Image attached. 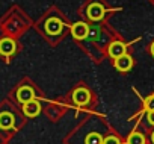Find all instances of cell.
I'll return each instance as SVG.
<instances>
[{
  "label": "cell",
  "instance_id": "obj_1",
  "mask_svg": "<svg viewBox=\"0 0 154 144\" xmlns=\"http://www.w3.org/2000/svg\"><path fill=\"white\" fill-rule=\"evenodd\" d=\"M91 100V93L86 90V88H77L74 93H72V102L79 106H85L88 105Z\"/></svg>",
  "mask_w": 154,
  "mask_h": 144
},
{
  "label": "cell",
  "instance_id": "obj_2",
  "mask_svg": "<svg viewBox=\"0 0 154 144\" xmlns=\"http://www.w3.org/2000/svg\"><path fill=\"white\" fill-rule=\"evenodd\" d=\"M88 17L92 20V21H98L104 17V6L101 3H91L88 6Z\"/></svg>",
  "mask_w": 154,
  "mask_h": 144
},
{
  "label": "cell",
  "instance_id": "obj_3",
  "mask_svg": "<svg viewBox=\"0 0 154 144\" xmlns=\"http://www.w3.org/2000/svg\"><path fill=\"white\" fill-rule=\"evenodd\" d=\"M71 32H72V37H74V38H77V40H83V38L88 37V34H89V27H88V24L83 23V21H77V23L72 24Z\"/></svg>",
  "mask_w": 154,
  "mask_h": 144
},
{
  "label": "cell",
  "instance_id": "obj_4",
  "mask_svg": "<svg viewBox=\"0 0 154 144\" xmlns=\"http://www.w3.org/2000/svg\"><path fill=\"white\" fill-rule=\"evenodd\" d=\"M125 52H127V46H125L122 41H113V43H110V46H109V56L113 58V59H116V58L125 55Z\"/></svg>",
  "mask_w": 154,
  "mask_h": 144
},
{
  "label": "cell",
  "instance_id": "obj_5",
  "mask_svg": "<svg viewBox=\"0 0 154 144\" xmlns=\"http://www.w3.org/2000/svg\"><path fill=\"white\" fill-rule=\"evenodd\" d=\"M17 46H15V41L11 40V38H3V40H0V55H3V56H11L14 52H15Z\"/></svg>",
  "mask_w": 154,
  "mask_h": 144
},
{
  "label": "cell",
  "instance_id": "obj_6",
  "mask_svg": "<svg viewBox=\"0 0 154 144\" xmlns=\"http://www.w3.org/2000/svg\"><path fill=\"white\" fill-rule=\"evenodd\" d=\"M33 99H35V93H33V90L30 87H20L18 88V91H17V100L20 103L24 105V103H27V102H30Z\"/></svg>",
  "mask_w": 154,
  "mask_h": 144
},
{
  "label": "cell",
  "instance_id": "obj_7",
  "mask_svg": "<svg viewBox=\"0 0 154 144\" xmlns=\"http://www.w3.org/2000/svg\"><path fill=\"white\" fill-rule=\"evenodd\" d=\"M23 112L27 117H36L41 112V103L33 99V100H30V102H27V103L23 105Z\"/></svg>",
  "mask_w": 154,
  "mask_h": 144
},
{
  "label": "cell",
  "instance_id": "obj_8",
  "mask_svg": "<svg viewBox=\"0 0 154 144\" xmlns=\"http://www.w3.org/2000/svg\"><path fill=\"white\" fill-rule=\"evenodd\" d=\"M115 67H116V70H119V71H128V70L133 67V59H131V56H128V55L125 53V55L116 58V59H115Z\"/></svg>",
  "mask_w": 154,
  "mask_h": 144
},
{
  "label": "cell",
  "instance_id": "obj_9",
  "mask_svg": "<svg viewBox=\"0 0 154 144\" xmlns=\"http://www.w3.org/2000/svg\"><path fill=\"white\" fill-rule=\"evenodd\" d=\"M62 27H63V24L57 18H48L47 23H45V30L50 35H59L62 32Z\"/></svg>",
  "mask_w": 154,
  "mask_h": 144
},
{
  "label": "cell",
  "instance_id": "obj_10",
  "mask_svg": "<svg viewBox=\"0 0 154 144\" xmlns=\"http://www.w3.org/2000/svg\"><path fill=\"white\" fill-rule=\"evenodd\" d=\"M14 123H15V118L11 112H2L0 114V129L9 130V129L14 127Z\"/></svg>",
  "mask_w": 154,
  "mask_h": 144
},
{
  "label": "cell",
  "instance_id": "obj_11",
  "mask_svg": "<svg viewBox=\"0 0 154 144\" xmlns=\"http://www.w3.org/2000/svg\"><path fill=\"white\" fill-rule=\"evenodd\" d=\"M127 144H145V138H143L142 133L134 132V133H130V135H128Z\"/></svg>",
  "mask_w": 154,
  "mask_h": 144
},
{
  "label": "cell",
  "instance_id": "obj_12",
  "mask_svg": "<svg viewBox=\"0 0 154 144\" xmlns=\"http://www.w3.org/2000/svg\"><path fill=\"white\" fill-rule=\"evenodd\" d=\"M103 136L100 135V133H89L88 136H86V144H103Z\"/></svg>",
  "mask_w": 154,
  "mask_h": 144
},
{
  "label": "cell",
  "instance_id": "obj_13",
  "mask_svg": "<svg viewBox=\"0 0 154 144\" xmlns=\"http://www.w3.org/2000/svg\"><path fill=\"white\" fill-rule=\"evenodd\" d=\"M143 105H145V109H146L148 112H149V111H154V96L146 97L145 102H143Z\"/></svg>",
  "mask_w": 154,
  "mask_h": 144
},
{
  "label": "cell",
  "instance_id": "obj_14",
  "mask_svg": "<svg viewBox=\"0 0 154 144\" xmlns=\"http://www.w3.org/2000/svg\"><path fill=\"white\" fill-rule=\"evenodd\" d=\"M103 144H121V142H119V139L115 135H109V136H106L103 139Z\"/></svg>",
  "mask_w": 154,
  "mask_h": 144
},
{
  "label": "cell",
  "instance_id": "obj_15",
  "mask_svg": "<svg viewBox=\"0 0 154 144\" xmlns=\"http://www.w3.org/2000/svg\"><path fill=\"white\" fill-rule=\"evenodd\" d=\"M146 120H148V123H149V124H152V126H154V111H149V112H148Z\"/></svg>",
  "mask_w": 154,
  "mask_h": 144
},
{
  "label": "cell",
  "instance_id": "obj_16",
  "mask_svg": "<svg viewBox=\"0 0 154 144\" xmlns=\"http://www.w3.org/2000/svg\"><path fill=\"white\" fill-rule=\"evenodd\" d=\"M149 52H151V55L154 56V43H152V44L149 46Z\"/></svg>",
  "mask_w": 154,
  "mask_h": 144
},
{
  "label": "cell",
  "instance_id": "obj_17",
  "mask_svg": "<svg viewBox=\"0 0 154 144\" xmlns=\"http://www.w3.org/2000/svg\"><path fill=\"white\" fill-rule=\"evenodd\" d=\"M151 141H152V142H154V132H152V133H151Z\"/></svg>",
  "mask_w": 154,
  "mask_h": 144
}]
</instances>
